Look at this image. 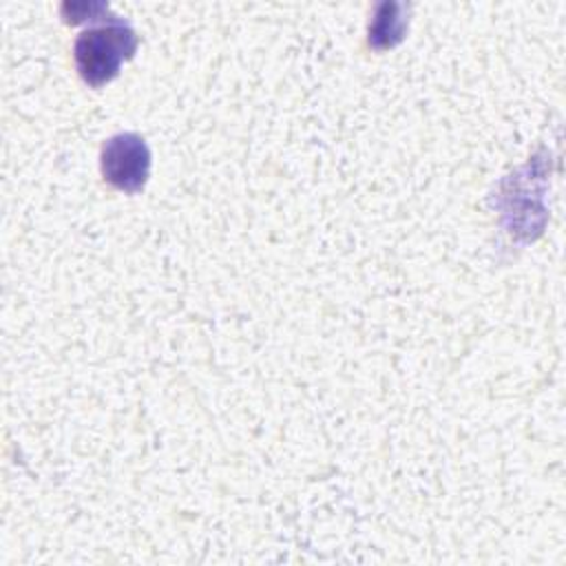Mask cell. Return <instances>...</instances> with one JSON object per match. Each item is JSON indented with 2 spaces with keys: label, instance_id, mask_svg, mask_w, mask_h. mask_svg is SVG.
<instances>
[{
  "label": "cell",
  "instance_id": "obj_1",
  "mask_svg": "<svg viewBox=\"0 0 566 566\" xmlns=\"http://www.w3.org/2000/svg\"><path fill=\"white\" fill-rule=\"evenodd\" d=\"M137 35L128 22L108 18L104 24L86 29L75 40V64L82 80L91 86L111 82L119 66L133 57Z\"/></svg>",
  "mask_w": 566,
  "mask_h": 566
},
{
  "label": "cell",
  "instance_id": "obj_2",
  "mask_svg": "<svg viewBox=\"0 0 566 566\" xmlns=\"http://www.w3.org/2000/svg\"><path fill=\"white\" fill-rule=\"evenodd\" d=\"M102 175L124 192H139L150 175V148L137 133L113 135L102 146Z\"/></svg>",
  "mask_w": 566,
  "mask_h": 566
}]
</instances>
